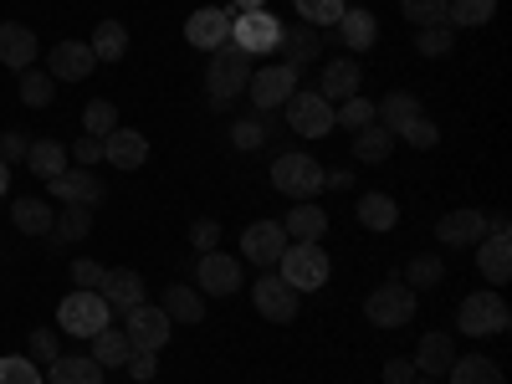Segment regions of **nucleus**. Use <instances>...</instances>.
<instances>
[{
    "label": "nucleus",
    "instance_id": "41",
    "mask_svg": "<svg viewBox=\"0 0 512 384\" xmlns=\"http://www.w3.org/2000/svg\"><path fill=\"white\" fill-rule=\"evenodd\" d=\"M231 139H236V149H262V144L272 139V113H251V118H236Z\"/></svg>",
    "mask_w": 512,
    "mask_h": 384
},
{
    "label": "nucleus",
    "instance_id": "58",
    "mask_svg": "<svg viewBox=\"0 0 512 384\" xmlns=\"http://www.w3.org/2000/svg\"><path fill=\"white\" fill-rule=\"evenodd\" d=\"M0 195H11V164H0Z\"/></svg>",
    "mask_w": 512,
    "mask_h": 384
},
{
    "label": "nucleus",
    "instance_id": "24",
    "mask_svg": "<svg viewBox=\"0 0 512 384\" xmlns=\"http://www.w3.org/2000/svg\"><path fill=\"white\" fill-rule=\"evenodd\" d=\"M359 226H364V231H374V236L395 231V226H400V205H395V195H384V190H364V195H359Z\"/></svg>",
    "mask_w": 512,
    "mask_h": 384
},
{
    "label": "nucleus",
    "instance_id": "32",
    "mask_svg": "<svg viewBox=\"0 0 512 384\" xmlns=\"http://www.w3.org/2000/svg\"><path fill=\"white\" fill-rule=\"evenodd\" d=\"M390 154H395V134H390V128L364 123L359 134H354V159H359V164H384Z\"/></svg>",
    "mask_w": 512,
    "mask_h": 384
},
{
    "label": "nucleus",
    "instance_id": "45",
    "mask_svg": "<svg viewBox=\"0 0 512 384\" xmlns=\"http://www.w3.org/2000/svg\"><path fill=\"white\" fill-rule=\"evenodd\" d=\"M82 128H88V139H108L113 128H118V108L108 98L88 103V108H82Z\"/></svg>",
    "mask_w": 512,
    "mask_h": 384
},
{
    "label": "nucleus",
    "instance_id": "15",
    "mask_svg": "<svg viewBox=\"0 0 512 384\" xmlns=\"http://www.w3.org/2000/svg\"><path fill=\"white\" fill-rule=\"evenodd\" d=\"M297 297H303V292H292L282 277H256V287H251L256 313L272 318V323H292L297 318Z\"/></svg>",
    "mask_w": 512,
    "mask_h": 384
},
{
    "label": "nucleus",
    "instance_id": "40",
    "mask_svg": "<svg viewBox=\"0 0 512 384\" xmlns=\"http://www.w3.org/2000/svg\"><path fill=\"white\" fill-rule=\"evenodd\" d=\"M441 282H446V267H441V256H431V251H425V256H415V262L405 267V287H410V292L441 287Z\"/></svg>",
    "mask_w": 512,
    "mask_h": 384
},
{
    "label": "nucleus",
    "instance_id": "46",
    "mask_svg": "<svg viewBox=\"0 0 512 384\" xmlns=\"http://www.w3.org/2000/svg\"><path fill=\"white\" fill-rule=\"evenodd\" d=\"M349 6H344V0H297V16H303L308 26H338V16H344Z\"/></svg>",
    "mask_w": 512,
    "mask_h": 384
},
{
    "label": "nucleus",
    "instance_id": "27",
    "mask_svg": "<svg viewBox=\"0 0 512 384\" xmlns=\"http://www.w3.org/2000/svg\"><path fill=\"white\" fill-rule=\"evenodd\" d=\"M159 308L169 313V323H200V318H205V297H200V287L169 282L164 297H159Z\"/></svg>",
    "mask_w": 512,
    "mask_h": 384
},
{
    "label": "nucleus",
    "instance_id": "25",
    "mask_svg": "<svg viewBox=\"0 0 512 384\" xmlns=\"http://www.w3.org/2000/svg\"><path fill=\"white\" fill-rule=\"evenodd\" d=\"M47 384H103V364L93 354H57Z\"/></svg>",
    "mask_w": 512,
    "mask_h": 384
},
{
    "label": "nucleus",
    "instance_id": "51",
    "mask_svg": "<svg viewBox=\"0 0 512 384\" xmlns=\"http://www.w3.org/2000/svg\"><path fill=\"white\" fill-rule=\"evenodd\" d=\"M190 241H195V251H200V256H205V251H216V241H221V221L200 216V221L190 226Z\"/></svg>",
    "mask_w": 512,
    "mask_h": 384
},
{
    "label": "nucleus",
    "instance_id": "31",
    "mask_svg": "<svg viewBox=\"0 0 512 384\" xmlns=\"http://www.w3.org/2000/svg\"><path fill=\"white\" fill-rule=\"evenodd\" d=\"M88 344H93V359H98L103 369H123L128 359H134V344H128V333L113 328V323H108L103 333H93Z\"/></svg>",
    "mask_w": 512,
    "mask_h": 384
},
{
    "label": "nucleus",
    "instance_id": "16",
    "mask_svg": "<svg viewBox=\"0 0 512 384\" xmlns=\"http://www.w3.org/2000/svg\"><path fill=\"white\" fill-rule=\"evenodd\" d=\"M47 190H52L62 205H98V200L108 195V190H103V180L93 175V169H82V164H77V169L67 164L57 180H47Z\"/></svg>",
    "mask_w": 512,
    "mask_h": 384
},
{
    "label": "nucleus",
    "instance_id": "38",
    "mask_svg": "<svg viewBox=\"0 0 512 384\" xmlns=\"http://www.w3.org/2000/svg\"><path fill=\"white\" fill-rule=\"evenodd\" d=\"M52 98H57V82H52V72H36V67H26V72H21V103H26V108H52Z\"/></svg>",
    "mask_w": 512,
    "mask_h": 384
},
{
    "label": "nucleus",
    "instance_id": "35",
    "mask_svg": "<svg viewBox=\"0 0 512 384\" xmlns=\"http://www.w3.org/2000/svg\"><path fill=\"white\" fill-rule=\"evenodd\" d=\"M11 221H16V231H26V236H47L57 216H52V205H47V200L21 195V200L11 205Z\"/></svg>",
    "mask_w": 512,
    "mask_h": 384
},
{
    "label": "nucleus",
    "instance_id": "54",
    "mask_svg": "<svg viewBox=\"0 0 512 384\" xmlns=\"http://www.w3.org/2000/svg\"><path fill=\"white\" fill-rule=\"evenodd\" d=\"M123 369H128V374H134L139 384H149V379H154V369H159V359H154V354H139V349H134V359H128Z\"/></svg>",
    "mask_w": 512,
    "mask_h": 384
},
{
    "label": "nucleus",
    "instance_id": "18",
    "mask_svg": "<svg viewBox=\"0 0 512 384\" xmlns=\"http://www.w3.org/2000/svg\"><path fill=\"white\" fill-rule=\"evenodd\" d=\"M98 292H103V303L113 313H128V308L144 303V277L134 267H113V272H103V287Z\"/></svg>",
    "mask_w": 512,
    "mask_h": 384
},
{
    "label": "nucleus",
    "instance_id": "9",
    "mask_svg": "<svg viewBox=\"0 0 512 384\" xmlns=\"http://www.w3.org/2000/svg\"><path fill=\"white\" fill-rule=\"evenodd\" d=\"M282 108H287V128H292L297 139H323V134H333V103L318 98V88H313V93L297 88Z\"/></svg>",
    "mask_w": 512,
    "mask_h": 384
},
{
    "label": "nucleus",
    "instance_id": "29",
    "mask_svg": "<svg viewBox=\"0 0 512 384\" xmlns=\"http://www.w3.org/2000/svg\"><path fill=\"white\" fill-rule=\"evenodd\" d=\"M67 164H72L67 144H57V139H31V149H26V169H31L36 180H57Z\"/></svg>",
    "mask_w": 512,
    "mask_h": 384
},
{
    "label": "nucleus",
    "instance_id": "26",
    "mask_svg": "<svg viewBox=\"0 0 512 384\" xmlns=\"http://www.w3.org/2000/svg\"><path fill=\"white\" fill-rule=\"evenodd\" d=\"M451 359H456V344H451V338L446 333H425L420 338V344H415V369L425 374V379H441L446 369H451Z\"/></svg>",
    "mask_w": 512,
    "mask_h": 384
},
{
    "label": "nucleus",
    "instance_id": "36",
    "mask_svg": "<svg viewBox=\"0 0 512 384\" xmlns=\"http://www.w3.org/2000/svg\"><path fill=\"white\" fill-rule=\"evenodd\" d=\"M88 47H93L98 62H118V57L128 52V26H123V21H98Z\"/></svg>",
    "mask_w": 512,
    "mask_h": 384
},
{
    "label": "nucleus",
    "instance_id": "57",
    "mask_svg": "<svg viewBox=\"0 0 512 384\" xmlns=\"http://www.w3.org/2000/svg\"><path fill=\"white\" fill-rule=\"evenodd\" d=\"M231 6H236V16H241V11H267V0H231Z\"/></svg>",
    "mask_w": 512,
    "mask_h": 384
},
{
    "label": "nucleus",
    "instance_id": "48",
    "mask_svg": "<svg viewBox=\"0 0 512 384\" xmlns=\"http://www.w3.org/2000/svg\"><path fill=\"white\" fill-rule=\"evenodd\" d=\"M400 11L410 26H436L446 21V0H400Z\"/></svg>",
    "mask_w": 512,
    "mask_h": 384
},
{
    "label": "nucleus",
    "instance_id": "20",
    "mask_svg": "<svg viewBox=\"0 0 512 384\" xmlns=\"http://www.w3.org/2000/svg\"><path fill=\"white\" fill-rule=\"evenodd\" d=\"M436 236H441V246H451V251L477 246V241L487 236V216H482V210H451V216H441Z\"/></svg>",
    "mask_w": 512,
    "mask_h": 384
},
{
    "label": "nucleus",
    "instance_id": "3",
    "mask_svg": "<svg viewBox=\"0 0 512 384\" xmlns=\"http://www.w3.org/2000/svg\"><path fill=\"white\" fill-rule=\"evenodd\" d=\"M282 282L292 287V292H318L323 282H328V251L318 246V241H287V251H282Z\"/></svg>",
    "mask_w": 512,
    "mask_h": 384
},
{
    "label": "nucleus",
    "instance_id": "43",
    "mask_svg": "<svg viewBox=\"0 0 512 384\" xmlns=\"http://www.w3.org/2000/svg\"><path fill=\"white\" fill-rule=\"evenodd\" d=\"M364 123H374V103H369V98H344V103H333V128H349V134H359Z\"/></svg>",
    "mask_w": 512,
    "mask_h": 384
},
{
    "label": "nucleus",
    "instance_id": "13",
    "mask_svg": "<svg viewBox=\"0 0 512 384\" xmlns=\"http://www.w3.org/2000/svg\"><path fill=\"white\" fill-rule=\"evenodd\" d=\"M195 287L210 292V297H231L241 287V262L226 256V251H205L195 262Z\"/></svg>",
    "mask_w": 512,
    "mask_h": 384
},
{
    "label": "nucleus",
    "instance_id": "28",
    "mask_svg": "<svg viewBox=\"0 0 512 384\" xmlns=\"http://www.w3.org/2000/svg\"><path fill=\"white\" fill-rule=\"evenodd\" d=\"M282 231H287V241H318V236L328 231V210L313 205V200H297V205L287 210Z\"/></svg>",
    "mask_w": 512,
    "mask_h": 384
},
{
    "label": "nucleus",
    "instance_id": "11",
    "mask_svg": "<svg viewBox=\"0 0 512 384\" xmlns=\"http://www.w3.org/2000/svg\"><path fill=\"white\" fill-rule=\"evenodd\" d=\"M231 21H236V11L205 6V11H195L185 21V41H190V47H200V52H216V47H226V41H231Z\"/></svg>",
    "mask_w": 512,
    "mask_h": 384
},
{
    "label": "nucleus",
    "instance_id": "34",
    "mask_svg": "<svg viewBox=\"0 0 512 384\" xmlns=\"http://www.w3.org/2000/svg\"><path fill=\"white\" fill-rule=\"evenodd\" d=\"M497 16V0H446V26L456 31H477Z\"/></svg>",
    "mask_w": 512,
    "mask_h": 384
},
{
    "label": "nucleus",
    "instance_id": "23",
    "mask_svg": "<svg viewBox=\"0 0 512 384\" xmlns=\"http://www.w3.org/2000/svg\"><path fill=\"white\" fill-rule=\"evenodd\" d=\"M103 159L113 169H139L149 159V139L139 134V128H113V134L103 139Z\"/></svg>",
    "mask_w": 512,
    "mask_h": 384
},
{
    "label": "nucleus",
    "instance_id": "19",
    "mask_svg": "<svg viewBox=\"0 0 512 384\" xmlns=\"http://www.w3.org/2000/svg\"><path fill=\"white\" fill-rule=\"evenodd\" d=\"M36 62V31L26 21H0V67L26 72Z\"/></svg>",
    "mask_w": 512,
    "mask_h": 384
},
{
    "label": "nucleus",
    "instance_id": "10",
    "mask_svg": "<svg viewBox=\"0 0 512 384\" xmlns=\"http://www.w3.org/2000/svg\"><path fill=\"white\" fill-rule=\"evenodd\" d=\"M123 333H128V344H134L139 354H159V349L169 344V333H175V323H169L164 308L139 303V308H128V313H123Z\"/></svg>",
    "mask_w": 512,
    "mask_h": 384
},
{
    "label": "nucleus",
    "instance_id": "47",
    "mask_svg": "<svg viewBox=\"0 0 512 384\" xmlns=\"http://www.w3.org/2000/svg\"><path fill=\"white\" fill-rule=\"evenodd\" d=\"M0 384H47L36 369V359H21V354H6L0 359Z\"/></svg>",
    "mask_w": 512,
    "mask_h": 384
},
{
    "label": "nucleus",
    "instance_id": "50",
    "mask_svg": "<svg viewBox=\"0 0 512 384\" xmlns=\"http://www.w3.org/2000/svg\"><path fill=\"white\" fill-rule=\"evenodd\" d=\"M31 354H36L41 364H52V359L62 354V338H57V328H31Z\"/></svg>",
    "mask_w": 512,
    "mask_h": 384
},
{
    "label": "nucleus",
    "instance_id": "49",
    "mask_svg": "<svg viewBox=\"0 0 512 384\" xmlns=\"http://www.w3.org/2000/svg\"><path fill=\"white\" fill-rule=\"evenodd\" d=\"M103 262H93V256H77L72 262V287H82V292H98L103 287Z\"/></svg>",
    "mask_w": 512,
    "mask_h": 384
},
{
    "label": "nucleus",
    "instance_id": "21",
    "mask_svg": "<svg viewBox=\"0 0 512 384\" xmlns=\"http://www.w3.org/2000/svg\"><path fill=\"white\" fill-rule=\"evenodd\" d=\"M277 52H282V62H287V67L303 72L308 62H318V57H323V31H318V26H308V21H303V26H287Z\"/></svg>",
    "mask_w": 512,
    "mask_h": 384
},
{
    "label": "nucleus",
    "instance_id": "5",
    "mask_svg": "<svg viewBox=\"0 0 512 384\" xmlns=\"http://www.w3.org/2000/svg\"><path fill=\"white\" fill-rule=\"evenodd\" d=\"M507 323H512V313L497 292H472V297H461V308H456V328L472 333V338L507 333Z\"/></svg>",
    "mask_w": 512,
    "mask_h": 384
},
{
    "label": "nucleus",
    "instance_id": "42",
    "mask_svg": "<svg viewBox=\"0 0 512 384\" xmlns=\"http://www.w3.org/2000/svg\"><path fill=\"white\" fill-rule=\"evenodd\" d=\"M451 47H456V31H451L446 21L420 26V31H415V52H420V57H446Z\"/></svg>",
    "mask_w": 512,
    "mask_h": 384
},
{
    "label": "nucleus",
    "instance_id": "6",
    "mask_svg": "<svg viewBox=\"0 0 512 384\" xmlns=\"http://www.w3.org/2000/svg\"><path fill=\"white\" fill-rule=\"evenodd\" d=\"M364 318L374 328H405L415 318V292L395 277V282H379L369 297H364Z\"/></svg>",
    "mask_w": 512,
    "mask_h": 384
},
{
    "label": "nucleus",
    "instance_id": "56",
    "mask_svg": "<svg viewBox=\"0 0 512 384\" xmlns=\"http://www.w3.org/2000/svg\"><path fill=\"white\" fill-rule=\"evenodd\" d=\"M323 185H338V190H349V185H354V175H349V169H338V175H323Z\"/></svg>",
    "mask_w": 512,
    "mask_h": 384
},
{
    "label": "nucleus",
    "instance_id": "1",
    "mask_svg": "<svg viewBox=\"0 0 512 384\" xmlns=\"http://www.w3.org/2000/svg\"><path fill=\"white\" fill-rule=\"evenodd\" d=\"M251 72H256V67H251V52H241L236 41H226V47L210 52V67H205V98L216 103V108L236 103V93H246Z\"/></svg>",
    "mask_w": 512,
    "mask_h": 384
},
{
    "label": "nucleus",
    "instance_id": "14",
    "mask_svg": "<svg viewBox=\"0 0 512 384\" xmlns=\"http://www.w3.org/2000/svg\"><path fill=\"white\" fill-rule=\"evenodd\" d=\"M93 67H98V57H93L88 41H57V47L47 52L52 82H82V77H93Z\"/></svg>",
    "mask_w": 512,
    "mask_h": 384
},
{
    "label": "nucleus",
    "instance_id": "17",
    "mask_svg": "<svg viewBox=\"0 0 512 384\" xmlns=\"http://www.w3.org/2000/svg\"><path fill=\"white\" fill-rule=\"evenodd\" d=\"M359 82H364V72H359L354 57H333V62L323 67V77H318V98H328V103L359 98Z\"/></svg>",
    "mask_w": 512,
    "mask_h": 384
},
{
    "label": "nucleus",
    "instance_id": "53",
    "mask_svg": "<svg viewBox=\"0 0 512 384\" xmlns=\"http://www.w3.org/2000/svg\"><path fill=\"white\" fill-rule=\"evenodd\" d=\"M31 139L26 134H0V164H26Z\"/></svg>",
    "mask_w": 512,
    "mask_h": 384
},
{
    "label": "nucleus",
    "instance_id": "55",
    "mask_svg": "<svg viewBox=\"0 0 512 384\" xmlns=\"http://www.w3.org/2000/svg\"><path fill=\"white\" fill-rule=\"evenodd\" d=\"M384 379H390V384H410L415 379V364L410 359H390V364H384Z\"/></svg>",
    "mask_w": 512,
    "mask_h": 384
},
{
    "label": "nucleus",
    "instance_id": "7",
    "mask_svg": "<svg viewBox=\"0 0 512 384\" xmlns=\"http://www.w3.org/2000/svg\"><path fill=\"white\" fill-rule=\"evenodd\" d=\"M292 93H297V67H287V62L256 67L251 82H246V98L256 103V113H277Z\"/></svg>",
    "mask_w": 512,
    "mask_h": 384
},
{
    "label": "nucleus",
    "instance_id": "37",
    "mask_svg": "<svg viewBox=\"0 0 512 384\" xmlns=\"http://www.w3.org/2000/svg\"><path fill=\"white\" fill-rule=\"evenodd\" d=\"M446 379H451V384H502V369H497L492 359H482V354H477V359H461V354H456L451 369H446Z\"/></svg>",
    "mask_w": 512,
    "mask_h": 384
},
{
    "label": "nucleus",
    "instance_id": "12",
    "mask_svg": "<svg viewBox=\"0 0 512 384\" xmlns=\"http://www.w3.org/2000/svg\"><path fill=\"white\" fill-rule=\"evenodd\" d=\"M282 251H287V231H282L277 221H251V226H246L241 256H246L251 267H277Z\"/></svg>",
    "mask_w": 512,
    "mask_h": 384
},
{
    "label": "nucleus",
    "instance_id": "52",
    "mask_svg": "<svg viewBox=\"0 0 512 384\" xmlns=\"http://www.w3.org/2000/svg\"><path fill=\"white\" fill-rule=\"evenodd\" d=\"M67 154H72L82 169H93V164H103V139H88V134H82V139H77Z\"/></svg>",
    "mask_w": 512,
    "mask_h": 384
},
{
    "label": "nucleus",
    "instance_id": "44",
    "mask_svg": "<svg viewBox=\"0 0 512 384\" xmlns=\"http://www.w3.org/2000/svg\"><path fill=\"white\" fill-rule=\"evenodd\" d=\"M400 144H410V149H436L441 144V128H436V118H425V113H415L400 134H395Z\"/></svg>",
    "mask_w": 512,
    "mask_h": 384
},
{
    "label": "nucleus",
    "instance_id": "2",
    "mask_svg": "<svg viewBox=\"0 0 512 384\" xmlns=\"http://www.w3.org/2000/svg\"><path fill=\"white\" fill-rule=\"evenodd\" d=\"M108 323H113V308L103 303V292H82V287H72L62 303H57V328L72 333V338H93V333H103Z\"/></svg>",
    "mask_w": 512,
    "mask_h": 384
},
{
    "label": "nucleus",
    "instance_id": "33",
    "mask_svg": "<svg viewBox=\"0 0 512 384\" xmlns=\"http://www.w3.org/2000/svg\"><path fill=\"white\" fill-rule=\"evenodd\" d=\"M415 113H425L415 93H390L384 103H374V123H379V128H390V134H400V128H405Z\"/></svg>",
    "mask_w": 512,
    "mask_h": 384
},
{
    "label": "nucleus",
    "instance_id": "39",
    "mask_svg": "<svg viewBox=\"0 0 512 384\" xmlns=\"http://www.w3.org/2000/svg\"><path fill=\"white\" fill-rule=\"evenodd\" d=\"M52 231L62 241H82V236H93V205H62V216L52 221Z\"/></svg>",
    "mask_w": 512,
    "mask_h": 384
},
{
    "label": "nucleus",
    "instance_id": "4",
    "mask_svg": "<svg viewBox=\"0 0 512 384\" xmlns=\"http://www.w3.org/2000/svg\"><path fill=\"white\" fill-rule=\"evenodd\" d=\"M272 185L292 200H308L323 190V164L313 154H297V149H277V164H272Z\"/></svg>",
    "mask_w": 512,
    "mask_h": 384
},
{
    "label": "nucleus",
    "instance_id": "8",
    "mask_svg": "<svg viewBox=\"0 0 512 384\" xmlns=\"http://www.w3.org/2000/svg\"><path fill=\"white\" fill-rule=\"evenodd\" d=\"M282 21L272 16V11H241L236 21H231V41L241 52H251V57H267V52H277L282 47Z\"/></svg>",
    "mask_w": 512,
    "mask_h": 384
},
{
    "label": "nucleus",
    "instance_id": "59",
    "mask_svg": "<svg viewBox=\"0 0 512 384\" xmlns=\"http://www.w3.org/2000/svg\"><path fill=\"white\" fill-rule=\"evenodd\" d=\"M410 384H436V379H420V374H415V379H410Z\"/></svg>",
    "mask_w": 512,
    "mask_h": 384
},
{
    "label": "nucleus",
    "instance_id": "22",
    "mask_svg": "<svg viewBox=\"0 0 512 384\" xmlns=\"http://www.w3.org/2000/svg\"><path fill=\"white\" fill-rule=\"evenodd\" d=\"M477 267H482V277H487L492 287L512 282V236L487 231V236L477 241Z\"/></svg>",
    "mask_w": 512,
    "mask_h": 384
},
{
    "label": "nucleus",
    "instance_id": "30",
    "mask_svg": "<svg viewBox=\"0 0 512 384\" xmlns=\"http://www.w3.org/2000/svg\"><path fill=\"white\" fill-rule=\"evenodd\" d=\"M338 41H344L349 52H369L374 41H379L374 11H344V16H338Z\"/></svg>",
    "mask_w": 512,
    "mask_h": 384
}]
</instances>
